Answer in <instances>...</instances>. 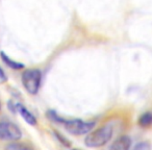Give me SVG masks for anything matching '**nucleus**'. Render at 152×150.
I'll list each match as a JSON object with an SVG mask.
<instances>
[{
	"instance_id": "nucleus-1",
	"label": "nucleus",
	"mask_w": 152,
	"mask_h": 150,
	"mask_svg": "<svg viewBox=\"0 0 152 150\" xmlns=\"http://www.w3.org/2000/svg\"><path fill=\"white\" fill-rule=\"evenodd\" d=\"M114 127L112 124H105L95 130L88 133L85 139V144L88 147L98 148L105 145L113 137Z\"/></svg>"
},
{
	"instance_id": "nucleus-2",
	"label": "nucleus",
	"mask_w": 152,
	"mask_h": 150,
	"mask_svg": "<svg viewBox=\"0 0 152 150\" xmlns=\"http://www.w3.org/2000/svg\"><path fill=\"white\" fill-rule=\"evenodd\" d=\"M61 124L73 135H83L91 132L95 126L94 121H83L80 119H61Z\"/></svg>"
},
{
	"instance_id": "nucleus-3",
	"label": "nucleus",
	"mask_w": 152,
	"mask_h": 150,
	"mask_svg": "<svg viewBox=\"0 0 152 150\" xmlns=\"http://www.w3.org/2000/svg\"><path fill=\"white\" fill-rule=\"evenodd\" d=\"M41 83H42V72L39 69H28L22 74V85L30 95H36L38 93Z\"/></svg>"
},
{
	"instance_id": "nucleus-4",
	"label": "nucleus",
	"mask_w": 152,
	"mask_h": 150,
	"mask_svg": "<svg viewBox=\"0 0 152 150\" xmlns=\"http://www.w3.org/2000/svg\"><path fill=\"white\" fill-rule=\"evenodd\" d=\"M22 138V131L16 124L9 121L0 122V140L18 141Z\"/></svg>"
},
{
	"instance_id": "nucleus-5",
	"label": "nucleus",
	"mask_w": 152,
	"mask_h": 150,
	"mask_svg": "<svg viewBox=\"0 0 152 150\" xmlns=\"http://www.w3.org/2000/svg\"><path fill=\"white\" fill-rule=\"evenodd\" d=\"M131 147V139L128 135H122L115 140L108 150H129Z\"/></svg>"
},
{
	"instance_id": "nucleus-6",
	"label": "nucleus",
	"mask_w": 152,
	"mask_h": 150,
	"mask_svg": "<svg viewBox=\"0 0 152 150\" xmlns=\"http://www.w3.org/2000/svg\"><path fill=\"white\" fill-rule=\"evenodd\" d=\"M16 108H17V110L20 113V115H21L22 118L25 120L26 123H28L29 125H32V126L37 124L36 117H34V114L30 113L29 110L25 108V106L22 105V104H20V103H18V104H16Z\"/></svg>"
},
{
	"instance_id": "nucleus-7",
	"label": "nucleus",
	"mask_w": 152,
	"mask_h": 150,
	"mask_svg": "<svg viewBox=\"0 0 152 150\" xmlns=\"http://www.w3.org/2000/svg\"><path fill=\"white\" fill-rule=\"evenodd\" d=\"M0 56H1V59L3 61V63L7 66V67L12 68V69H15V70H19V69H22L24 67L23 64L21 63H18V61H14L12 59L10 56H7L4 52H0Z\"/></svg>"
},
{
	"instance_id": "nucleus-8",
	"label": "nucleus",
	"mask_w": 152,
	"mask_h": 150,
	"mask_svg": "<svg viewBox=\"0 0 152 150\" xmlns=\"http://www.w3.org/2000/svg\"><path fill=\"white\" fill-rule=\"evenodd\" d=\"M137 124L140 127H150L152 125V112H146L142 114L137 119Z\"/></svg>"
},
{
	"instance_id": "nucleus-9",
	"label": "nucleus",
	"mask_w": 152,
	"mask_h": 150,
	"mask_svg": "<svg viewBox=\"0 0 152 150\" xmlns=\"http://www.w3.org/2000/svg\"><path fill=\"white\" fill-rule=\"evenodd\" d=\"M7 150H32L29 146L21 143H13L10 144L7 147Z\"/></svg>"
},
{
	"instance_id": "nucleus-10",
	"label": "nucleus",
	"mask_w": 152,
	"mask_h": 150,
	"mask_svg": "<svg viewBox=\"0 0 152 150\" xmlns=\"http://www.w3.org/2000/svg\"><path fill=\"white\" fill-rule=\"evenodd\" d=\"M54 135H55V137L57 138V140H58V141L61 142L65 147H70V146H71V143L69 142V140H68L66 137H64L61 133H59L58 131L54 130Z\"/></svg>"
},
{
	"instance_id": "nucleus-11",
	"label": "nucleus",
	"mask_w": 152,
	"mask_h": 150,
	"mask_svg": "<svg viewBox=\"0 0 152 150\" xmlns=\"http://www.w3.org/2000/svg\"><path fill=\"white\" fill-rule=\"evenodd\" d=\"M133 150H151V146L148 142H141L135 145Z\"/></svg>"
},
{
	"instance_id": "nucleus-12",
	"label": "nucleus",
	"mask_w": 152,
	"mask_h": 150,
	"mask_svg": "<svg viewBox=\"0 0 152 150\" xmlns=\"http://www.w3.org/2000/svg\"><path fill=\"white\" fill-rule=\"evenodd\" d=\"M0 80L1 81H7V75H5L4 71H3V69L1 67H0Z\"/></svg>"
},
{
	"instance_id": "nucleus-13",
	"label": "nucleus",
	"mask_w": 152,
	"mask_h": 150,
	"mask_svg": "<svg viewBox=\"0 0 152 150\" xmlns=\"http://www.w3.org/2000/svg\"><path fill=\"white\" fill-rule=\"evenodd\" d=\"M72 150H81V149H76V148H75V149H72Z\"/></svg>"
}]
</instances>
